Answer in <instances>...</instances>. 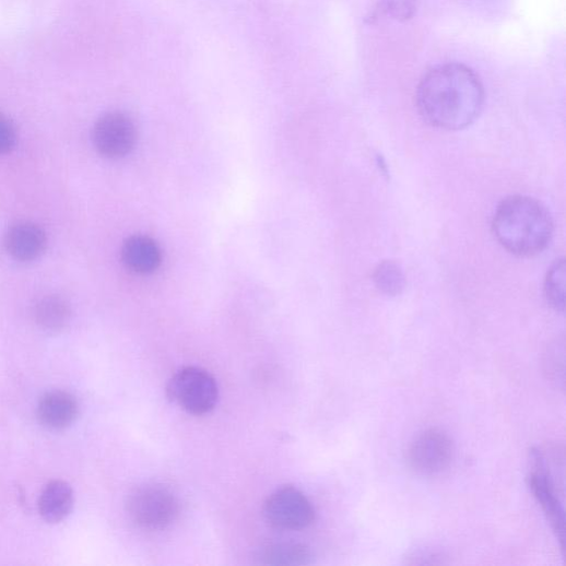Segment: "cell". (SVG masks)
<instances>
[{
  "mask_svg": "<svg viewBox=\"0 0 566 566\" xmlns=\"http://www.w3.org/2000/svg\"><path fill=\"white\" fill-rule=\"evenodd\" d=\"M72 506V488L62 481L48 484L39 499L40 516L49 523H58L64 520L70 515Z\"/></svg>",
  "mask_w": 566,
  "mask_h": 566,
  "instance_id": "cell-12",
  "label": "cell"
},
{
  "mask_svg": "<svg viewBox=\"0 0 566 566\" xmlns=\"http://www.w3.org/2000/svg\"><path fill=\"white\" fill-rule=\"evenodd\" d=\"M266 520L275 529L299 531L316 520V510L304 493L295 487L275 491L263 508Z\"/></svg>",
  "mask_w": 566,
  "mask_h": 566,
  "instance_id": "cell-7",
  "label": "cell"
},
{
  "mask_svg": "<svg viewBox=\"0 0 566 566\" xmlns=\"http://www.w3.org/2000/svg\"><path fill=\"white\" fill-rule=\"evenodd\" d=\"M70 316L68 304L59 297H45L35 308L37 325L48 332L61 331L68 325Z\"/></svg>",
  "mask_w": 566,
  "mask_h": 566,
  "instance_id": "cell-14",
  "label": "cell"
},
{
  "mask_svg": "<svg viewBox=\"0 0 566 566\" xmlns=\"http://www.w3.org/2000/svg\"><path fill=\"white\" fill-rule=\"evenodd\" d=\"M485 104V90L474 70L445 63L429 70L416 91V105L431 126L457 131L474 123Z\"/></svg>",
  "mask_w": 566,
  "mask_h": 566,
  "instance_id": "cell-1",
  "label": "cell"
},
{
  "mask_svg": "<svg viewBox=\"0 0 566 566\" xmlns=\"http://www.w3.org/2000/svg\"><path fill=\"white\" fill-rule=\"evenodd\" d=\"M9 252L17 260L31 261L38 258L46 247L44 231L33 223L13 226L5 239Z\"/></svg>",
  "mask_w": 566,
  "mask_h": 566,
  "instance_id": "cell-10",
  "label": "cell"
},
{
  "mask_svg": "<svg viewBox=\"0 0 566 566\" xmlns=\"http://www.w3.org/2000/svg\"><path fill=\"white\" fill-rule=\"evenodd\" d=\"M493 231L506 250L516 256L531 257L549 246L553 221L540 202L527 197H511L497 208Z\"/></svg>",
  "mask_w": 566,
  "mask_h": 566,
  "instance_id": "cell-2",
  "label": "cell"
},
{
  "mask_svg": "<svg viewBox=\"0 0 566 566\" xmlns=\"http://www.w3.org/2000/svg\"><path fill=\"white\" fill-rule=\"evenodd\" d=\"M122 259L129 269L138 273H150L160 267L162 255L152 238L132 236L122 247Z\"/></svg>",
  "mask_w": 566,
  "mask_h": 566,
  "instance_id": "cell-11",
  "label": "cell"
},
{
  "mask_svg": "<svg viewBox=\"0 0 566 566\" xmlns=\"http://www.w3.org/2000/svg\"><path fill=\"white\" fill-rule=\"evenodd\" d=\"M531 457L533 469L528 477L529 488L550 522L561 549L565 551V511L563 502L543 452L533 449Z\"/></svg>",
  "mask_w": 566,
  "mask_h": 566,
  "instance_id": "cell-6",
  "label": "cell"
},
{
  "mask_svg": "<svg viewBox=\"0 0 566 566\" xmlns=\"http://www.w3.org/2000/svg\"><path fill=\"white\" fill-rule=\"evenodd\" d=\"M373 281L375 287L388 297L400 296L406 286L402 268L394 261H384L376 267Z\"/></svg>",
  "mask_w": 566,
  "mask_h": 566,
  "instance_id": "cell-15",
  "label": "cell"
},
{
  "mask_svg": "<svg viewBox=\"0 0 566 566\" xmlns=\"http://www.w3.org/2000/svg\"><path fill=\"white\" fill-rule=\"evenodd\" d=\"M16 129L13 122L0 113V154L11 152L16 144Z\"/></svg>",
  "mask_w": 566,
  "mask_h": 566,
  "instance_id": "cell-18",
  "label": "cell"
},
{
  "mask_svg": "<svg viewBox=\"0 0 566 566\" xmlns=\"http://www.w3.org/2000/svg\"><path fill=\"white\" fill-rule=\"evenodd\" d=\"M131 520L144 530H162L170 526L179 514L174 493L158 484L144 485L131 493L127 504Z\"/></svg>",
  "mask_w": 566,
  "mask_h": 566,
  "instance_id": "cell-4",
  "label": "cell"
},
{
  "mask_svg": "<svg viewBox=\"0 0 566 566\" xmlns=\"http://www.w3.org/2000/svg\"><path fill=\"white\" fill-rule=\"evenodd\" d=\"M137 128L126 115L113 113L94 126L93 142L98 152L108 158L128 155L137 143Z\"/></svg>",
  "mask_w": 566,
  "mask_h": 566,
  "instance_id": "cell-8",
  "label": "cell"
},
{
  "mask_svg": "<svg viewBox=\"0 0 566 566\" xmlns=\"http://www.w3.org/2000/svg\"><path fill=\"white\" fill-rule=\"evenodd\" d=\"M420 8V0H380L381 11L389 17L408 22L412 20Z\"/></svg>",
  "mask_w": 566,
  "mask_h": 566,
  "instance_id": "cell-17",
  "label": "cell"
},
{
  "mask_svg": "<svg viewBox=\"0 0 566 566\" xmlns=\"http://www.w3.org/2000/svg\"><path fill=\"white\" fill-rule=\"evenodd\" d=\"M565 261L556 260L550 268L545 282L544 294L547 304L555 310L563 313L565 308Z\"/></svg>",
  "mask_w": 566,
  "mask_h": 566,
  "instance_id": "cell-16",
  "label": "cell"
},
{
  "mask_svg": "<svg viewBox=\"0 0 566 566\" xmlns=\"http://www.w3.org/2000/svg\"><path fill=\"white\" fill-rule=\"evenodd\" d=\"M38 418L51 429H63L78 417L79 405L73 396L64 391L47 393L38 404Z\"/></svg>",
  "mask_w": 566,
  "mask_h": 566,
  "instance_id": "cell-9",
  "label": "cell"
},
{
  "mask_svg": "<svg viewBox=\"0 0 566 566\" xmlns=\"http://www.w3.org/2000/svg\"><path fill=\"white\" fill-rule=\"evenodd\" d=\"M259 558L267 565L300 566L311 563L313 553L300 543H272L261 550Z\"/></svg>",
  "mask_w": 566,
  "mask_h": 566,
  "instance_id": "cell-13",
  "label": "cell"
},
{
  "mask_svg": "<svg viewBox=\"0 0 566 566\" xmlns=\"http://www.w3.org/2000/svg\"><path fill=\"white\" fill-rule=\"evenodd\" d=\"M167 397L188 414L202 416L211 413L219 401L214 377L200 367H184L167 386Z\"/></svg>",
  "mask_w": 566,
  "mask_h": 566,
  "instance_id": "cell-3",
  "label": "cell"
},
{
  "mask_svg": "<svg viewBox=\"0 0 566 566\" xmlns=\"http://www.w3.org/2000/svg\"><path fill=\"white\" fill-rule=\"evenodd\" d=\"M451 438L441 429L429 428L418 434L408 448V463L420 476L433 477L444 473L453 459Z\"/></svg>",
  "mask_w": 566,
  "mask_h": 566,
  "instance_id": "cell-5",
  "label": "cell"
}]
</instances>
